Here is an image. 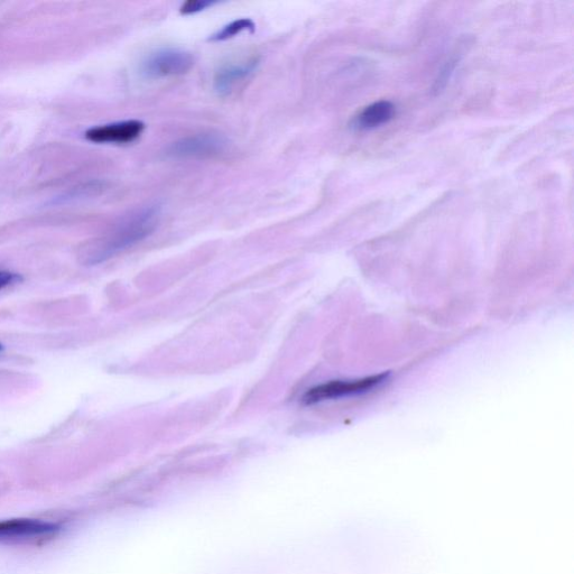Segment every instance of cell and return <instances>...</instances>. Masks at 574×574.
<instances>
[{
	"label": "cell",
	"mask_w": 574,
	"mask_h": 574,
	"mask_svg": "<svg viewBox=\"0 0 574 574\" xmlns=\"http://www.w3.org/2000/svg\"><path fill=\"white\" fill-rule=\"evenodd\" d=\"M160 206H146L124 217L103 236L92 240L83 251L90 264H98L143 242L160 224Z\"/></svg>",
	"instance_id": "1"
},
{
	"label": "cell",
	"mask_w": 574,
	"mask_h": 574,
	"mask_svg": "<svg viewBox=\"0 0 574 574\" xmlns=\"http://www.w3.org/2000/svg\"><path fill=\"white\" fill-rule=\"evenodd\" d=\"M193 55L182 49H162L147 55L141 66L146 79L156 80L182 76L193 67Z\"/></svg>",
	"instance_id": "2"
},
{
	"label": "cell",
	"mask_w": 574,
	"mask_h": 574,
	"mask_svg": "<svg viewBox=\"0 0 574 574\" xmlns=\"http://www.w3.org/2000/svg\"><path fill=\"white\" fill-rule=\"evenodd\" d=\"M388 374L356 379V381H333L311 388L304 394V404L312 405L324 401L337 400L351 395L369 392L372 388L381 385Z\"/></svg>",
	"instance_id": "3"
},
{
	"label": "cell",
	"mask_w": 574,
	"mask_h": 574,
	"mask_svg": "<svg viewBox=\"0 0 574 574\" xmlns=\"http://www.w3.org/2000/svg\"><path fill=\"white\" fill-rule=\"evenodd\" d=\"M228 144L226 136L220 133H202L174 142L168 154L175 159H207L224 153Z\"/></svg>",
	"instance_id": "4"
},
{
	"label": "cell",
	"mask_w": 574,
	"mask_h": 574,
	"mask_svg": "<svg viewBox=\"0 0 574 574\" xmlns=\"http://www.w3.org/2000/svg\"><path fill=\"white\" fill-rule=\"evenodd\" d=\"M145 129L141 120H125L114 124L96 126L88 129L86 138L97 144H127L140 137Z\"/></svg>",
	"instance_id": "5"
},
{
	"label": "cell",
	"mask_w": 574,
	"mask_h": 574,
	"mask_svg": "<svg viewBox=\"0 0 574 574\" xmlns=\"http://www.w3.org/2000/svg\"><path fill=\"white\" fill-rule=\"evenodd\" d=\"M58 531L54 524L35 520L0 522V542H29L49 538Z\"/></svg>",
	"instance_id": "6"
},
{
	"label": "cell",
	"mask_w": 574,
	"mask_h": 574,
	"mask_svg": "<svg viewBox=\"0 0 574 574\" xmlns=\"http://www.w3.org/2000/svg\"><path fill=\"white\" fill-rule=\"evenodd\" d=\"M257 58L242 62L229 63L218 70L214 80V88L219 96H226L239 81L251 76L258 67Z\"/></svg>",
	"instance_id": "7"
},
{
	"label": "cell",
	"mask_w": 574,
	"mask_h": 574,
	"mask_svg": "<svg viewBox=\"0 0 574 574\" xmlns=\"http://www.w3.org/2000/svg\"><path fill=\"white\" fill-rule=\"evenodd\" d=\"M395 106L391 101H378L373 105L366 107L354 120V127L359 131L373 129L382 126L394 117Z\"/></svg>",
	"instance_id": "8"
},
{
	"label": "cell",
	"mask_w": 574,
	"mask_h": 574,
	"mask_svg": "<svg viewBox=\"0 0 574 574\" xmlns=\"http://www.w3.org/2000/svg\"><path fill=\"white\" fill-rule=\"evenodd\" d=\"M248 31L249 32L255 31L254 22L252 20H249V18H240V20H236L222 27V29L219 32L210 37V41L212 42L227 41L229 39H233V37L239 34Z\"/></svg>",
	"instance_id": "9"
},
{
	"label": "cell",
	"mask_w": 574,
	"mask_h": 574,
	"mask_svg": "<svg viewBox=\"0 0 574 574\" xmlns=\"http://www.w3.org/2000/svg\"><path fill=\"white\" fill-rule=\"evenodd\" d=\"M215 4L216 2H211V0H188L181 6L180 12L183 15L197 14Z\"/></svg>",
	"instance_id": "10"
},
{
	"label": "cell",
	"mask_w": 574,
	"mask_h": 574,
	"mask_svg": "<svg viewBox=\"0 0 574 574\" xmlns=\"http://www.w3.org/2000/svg\"><path fill=\"white\" fill-rule=\"evenodd\" d=\"M22 281V276L12 272L0 271V291Z\"/></svg>",
	"instance_id": "11"
},
{
	"label": "cell",
	"mask_w": 574,
	"mask_h": 574,
	"mask_svg": "<svg viewBox=\"0 0 574 574\" xmlns=\"http://www.w3.org/2000/svg\"><path fill=\"white\" fill-rule=\"evenodd\" d=\"M2 350H3V345H2V344H0V351H2Z\"/></svg>",
	"instance_id": "12"
}]
</instances>
